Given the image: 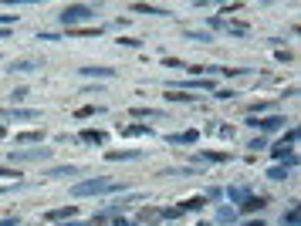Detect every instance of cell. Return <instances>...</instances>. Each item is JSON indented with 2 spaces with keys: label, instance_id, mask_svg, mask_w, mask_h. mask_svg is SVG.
<instances>
[{
  "label": "cell",
  "instance_id": "7402d4cb",
  "mask_svg": "<svg viewBox=\"0 0 301 226\" xmlns=\"http://www.w3.org/2000/svg\"><path fill=\"white\" fill-rule=\"evenodd\" d=\"M294 142H298V129H291V132H288L285 138H281V142H277V146H281V149H291Z\"/></svg>",
  "mask_w": 301,
  "mask_h": 226
},
{
  "label": "cell",
  "instance_id": "ffe728a7",
  "mask_svg": "<svg viewBox=\"0 0 301 226\" xmlns=\"http://www.w3.org/2000/svg\"><path fill=\"white\" fill-rule=\"evenodd\" d=\"M14 138L27 146V142H41V138H44V132H21V135H14Z\"/></svg>",
  "mask_w": 301,
  "mask_h": 226
},
{
  "label": "cell",
  "instance_id": "ba28073f",
  "mask_svg": "<svg viewBox=\"0 0 301 226\" xmlns=\"http://www.w3.org/2000/svg\"><path fill=\"white\" fill-rule=\"evenodd\" d=\"M119 135H129V138H136V135H153V129H149V125H119Z\"/></svg>",
  "mask_w": 301,
  "mask_h": 226
},
{
  "label": "cell",
  "instance_id": "74e56055",
  "mask_svg": "<svg viewBox=\"0 0 301 226\" xmlns=\"http://www.w3.org/2000/svg\"><path fill=\"white\" fill-rule=\"evenodd\" d=\"M200 226H206V223H200Z\"/></svg>",
  "mask_w": 301,
  "mask_h": 226
},
{
  "label": "cell",
  "instance_id": "8d00e7d4",
  "mask_svg": "<svg viewBox=\"0 0 301 226\" xmlns=\"http://www.w3.org/2000/svg\"><path fill=\"white\" fill-rule=\"evenodd\" d=\"M61 226H82V223H61Z\"/></svg>",
  "mask_w": 301,
  "mask_h": 226
},
{
  "label": "cell",
  "instance_id": "4316f807",
  "mask_svg": "<svg viewBox=\"0 0 301 226\" xmlns=\"http://www.w3.org/2000/svg\"><path fill=\"white\" fill-rule=\"evenodd\" d=\"M170 101H193V95H183V91H173V95H166Z\"/></svg>",
  "mask_w": 301,
  "mask_h": 226
},
{
  "label": "cell",
  "instance_id": "30bf717a",
  "mask_svg": "<svg viewBox=\"0 0 301 226\" xmlns=\"http://www.w3.org/2000/svg\"><path fill=\"white\" fill-rule=\"evenodd\" d=\"M74 213H78V206H61V210H48L44 219H71Z\"/></svg>",
  "mask_w": 301,
  "mask_h": 226
},
{
  "label": "cell",
  "instance_id": "cb8c5ba5",
  "mask_svg": "<svg viewBox=\"0 0 301 226\" xmlns=\"http://www.w3.org/2000/svg\"><path fill=\"white\" fill-rule=\"evenodd\" d=\"M159 213H163V216H170V219H179L186 210H183V206H166V210H159Z\"/></svg>",
  "mask_w": 301,
  "mask_h": 226
},
{
  "label": "cell",
  "instance_id": "1f68e13d",
  "mask_svg": "<svg viewBox=\"0 0 301 226\" xmlns=\"http://www.w3.org/2000/svg\"><path fill=\"white\" fill-rule=\"evenodd\" d=\"M14 189H21V182H14V186H0V196H7V193H14Z\"/></svg>",
  "mask_w": 301,
  "mask_h": 226
},
{
  "label": "cell",
  "instance_id": "d6986e66",
  "mask_svg": "<svg viewBox=\"0 0 301 226\" xmlns=\"http://www.w3.org/2000/svg\"><path fill=\"white\" fill-rule=\"evenodd\" d=\"M281 223H285V226H298L301 223V210H298V206H291V210L285 213V219H281Z\"/></svg>",
  "mask_w": 301,
  "mask_h": 226
},
{
  "label": "cell",
  "instance_id": "9a60e30c",
  "mask_svg": "<svg viewBox=\"0 0 301 226\" xmlns=\"http://www.w3.org/2000/svg\"><path fill=\"white\" fill-rule=\"evenodd\" d=\"M227 152H196V162H227Z\"/></svg>",
  "mask_w": 301,
  "mask_h": 226
},
{
  "label": "cell",
  "instance_id": "2e32d148",
  "mask_svg": "<svg viewBox=\"0 0 301 226\" xmlns=\"http://www.w3.org/2000/svg\"><path fill=\"white\" fill-rule=\"evenodd\" d=\"M71 37H98V34H102V27H71Z\"/></svg>",
  "mask_w": 301,
  "mask_h": 226
},
{
  "label": "cell",
  "instance_id": "e575fe53",
  "mask_svg": "<svg viewBox=\"0 0 301 226\" xmlns=\"http://www.w3.org/2000/svg\"><path fill=\"white\" fill-rule=\"evenodd\" d=\"M4 135H7V125H0V138H4Z\"/></svg>",
  "mask_w": 301,
  "mask_h": 226
},
{
  "label": "cell",
  "instance_id": "83f0119b",
  "mask_svg": "<svg viewBox=\"0 0 301 226\" xmlns=\"http://www.w3.org/2000/svg\"><path fill=\"white\" fill-rule=\"evenodd\" d=\"M27 98V88H17V91H10V101H24Z\"/></svg>",
  "mask_w": 301,
  "mask_h": 226
},
{
  "label": "cell",
  "instance_id": "7a4b0ae2",
  "mask_svg": "<svg viewBox=\"0 0 301 226\" xmlns=\"http://www.w3.org/2000/svg\"><path fill=\"white\" fill-rule=\"evenodd\" d=\"M88 17H95V7H91V4H68V7L61 10V24L71 31L78 20H88Z\"/></svg>",
  "mask_w": 301,
  "mask_h": 226
},
{
  "label": "cell",
  "instance_id": "7c38bea8",
  "mask_svg": "<svg viewBox=\"0 0 301 226\" xmlns=\"http://www.w3.org/2000/svg\"><path fill=\"white\" fill-rule=\"evenodd\" d=\"M132 10H136V14H156V17H170V10H166V7H153V4H132Z\"/></svg>",
  "mask_w": 301,
  "mask_h": 226
},
{
  "label": "cell",
  "instance_id": "484cf974",
  "mask_svg": "<svg viewBox=\"0 0 301 226\" xmlns=\"http://www.w3.org/2000/svg\"><path fill=\"white\" fill-rule=\"evenodd\" d=\"M268 101H254V105H247V112H251V115H257V112H268Z\"/></svg>",
  "mask_w": 301,
  "mask_h": 226
},
{
  "label": "cell",
  "instance_id": "3957f363",
  "mask_svg": "<svg viewBox=\"0 0 301 226\" xmlns=\"http://www.w3.org/2000/svg\"><path fill=\"white\" fill-rule=\"evenodd\" d=\"M247 125L257 132H277L285 129V115H268V118H247Z\"/></svg>",
  "mask_w": 301,
  "mask_h": 226
},
{
  "label": "cell",
  "instance_id": "e0dca14e",
  "mask_svg": "<svg viewBox=\"0 0 301 226\" xmlns=\"http://www.w3.org/2000/svg\"><path fill=\"white\" fill-rule=\"evenodd\" d=\"M78 172H82L78 166H68V169H48L44 176H48V179H61V176H78Z\"/></svg>",
  "mask_w": 301,
  "mask_h": 226
},
{
  "label": "cell",
  "instance_id": "277c9868",
  "mask_svg": "<svg viewBox=\"0 0 301 226\" xmlns=\"http://www.w3.org/2000/svg\"><path fill=\"white\" fill-rule=\"evenodd\" d=\"M37 159H51V149H27V152H10V162H37Z\"/></svg>",
  "mask_w": 301,
  "mask_h": 226
},
{
  "label": "cell",
  "instance_id": "d4e9b609",
  "mask_svg": "<svg viewBox=\"0 0 301 226\" xmlns=\"http://www.w3.org/2000/svg\"><path fill=\"white\" fill-rule=\"evenodd\" d=\"M34 61H14V65H10V71H34Z\"/></svg>",
  "mask_w": 301,
  "mask_h": 226
},
{
  "label": "cell",
  "instance_id": "52a82bcc",
  "mask_svg": "<svg viewBox=\"0 0 301 226\" xmlns=\"http://www.w3.org/2000/svg\"><path fill=\"white\" fill-rule=\"evenodd\" d=\"M294 166H298V155H291V159H288L285 166H274V169L268 172V179H288V172H291Z\"/></svg>",
  "mask_w": 301,
  "mask_h": 226
},
{
  "label": "cell",
  "instance_id": "836d02e7",
  "mask_svg": "<svg viewBox=\"0 0 301 226\" xmlns=\"http://www.w3.org/2000/svg\"><path fill=\"white\" fill-rule=\"evenodd\" d=\"M244 226H264V223H260V219H254V223H244Z\"/></svg>",
  "mask_w": 301,
  "mask_h": 226
},
{
  "label": "cell",
  "instance_id": "d590c367",
  "mask_svg": "<svg viewBox=\"0 0 301 226\" xmlns=\"http://www.w3.org/2000/svg\"><path fill=\"white\" fill-rule=\"evenodd\" d=\"M7 34H10V31H4V27H0V40H4V37H7Z\"/></svg>",
  "mask_w": 301,
  "mask_h": 226
},
{
  "label": "cell",
  "instance_id": "ac0fdd59",
  "mask_svg": "<svg viewBox=\"0 0 301 226\" xmlns=\"http://www.w3.org/2000/svg\"><path fill=\"white\" fill-rule=\"evenodd\" d=\"M132 115H136V118H163L159 108H132Z\"/></svg>",
  "mask_w": 301,
  "mask_h": 226
},
{
  "label": "cell",
  "instance_id": "5bb4252c",
  "mask_svg": "<svg viewBox=\"0 0 301 226\" xmlns=\"http://www.w3.org/2000/svg\"><path fill=\"white\" fill-rule=\"evenodd\" d=\"M108 162H122V159H142V152L139 149H132V152H105Z\"/></svg>",
  "mask_w": 301,
  "mask_h": 226
},
{
  "label": "cell",
  "instance_id": "8fae6325",
  "mask_svg": "<svg viewBox=\"0 0 301 226\" xmlns=\"http://www.w3.org/2000/svg\"><path fill=\"white\" fill-rule=\"evenodd\" d=\"M264 206H268V199H264V196H247V199L240 202V210H244V213H254V210H264Z\"/></svg>",
  "mask_w": 301,
  "mask_h": 226
},
{
  "label": "cell",
  "instance_id": "d6a6232c",
  "mask_svg": "<svg viewBox=\"0 0 301 226\" xmlns=\"http://www.w3.org/2000/svg\"><path fill=\"white\" fill-rule=\"evenodd\" d=\"M0 226H21V219H17V216L14 219H0Z\"/></svg>",
  "mask_w": 301,
  "mask_h": 226
},
{
  "label": "cell",
  "instance_id": "603a6c76",
  "mask_svg": "<svg viewBox=\"0 0 301 226\" xmlns=\"http://www.w3.org/2000/svg\"><path fill=\"white\" fill-rule=\"evenodd\" d=\"M82 74H102V78H112V68H82Z\"/></svg>",
  "mask_w": 301,
  "mask_h": 226
},
{
  "label": "cell",
  "instance_id": "f546056e",
  "mask_svg": "<svg viewBox=\"0 0 301 226\" xmlns=\"http://www.w3.org/2000/svg\"><path fill=\"white\" fill-rule=\"evenodd\" d=\"M186 37H193V40H203V44H206V40H213L210 34H196V31H186Z\"/></svg>",
  "mask_w": 301,
  "mask_h": 226
},
{
  "label": "cell",
  "instance_id": "44dd1931",
  "mask_svg": "<svg viewBox=\"0 0 301 226\" xmlns=\"http://www.w3.org/2000/svg\"><path fill=\"white\" fill-rule=\"evenodd\" d=\"M91 115H102V108H98V105H85V108L74 112V118H91Z\"/></svg>",
  "mask_w": 301,
  "mask_h": 226
},
{
  "label": "cell",
  "instance_id": "8992f818",
  "mask_svg": "<svg viewBox=\"0 0 301 226\" xmlns=\"http://www.w3.org/2000/svg\"><path fill=\"white\" fill-rule=\"evenodd\" d=\"M196 138H200V132L190 129V132H183V135H166V142H170V146H193Z\"/></svg>",
  "mask_w": 301,
  "mask_h": 226
},
{
  "label": "cell",
  "instance_id": "4dcf8cb0",
  "mask_svg": "<svg viewBox=\"0 0 301 226\" xmlns=\"http://www.w3.org/2000/svg\"><path fill=\"white\" fill-rule=\"evenodd\" d=\"M119 44H125V48H139L142 40H136V37H122V40H119Z\"/></svg>",
  "mask_w": 301,
  "mask_h": 226
},
{
  "label": "cell",
  "instance_id": "f1b7e54d",
  "mask_svg": "<svg viewBox=\"0 0 301 226\" xmlns=\"http://www.w3.org/2000/svg\"><path fill=\"white\" fill-rule=\"evenodd\" d=\"M17 176H21L17 169H0V179H14V182H17Z\"/></svg>",
  "mask_w": 301,
  "mask_h": 226
},
{
  "label": "cell",
  "instance_id": "6da1fadb",
  "mask_svg": "<svg viewBox=\"0 0 301 226\" xmlns=\"http://www.w3.org/2000/svg\"><path fill=\"white\" fill-rule=\"evenodd\" d=\"M115 189H122L115 179H88V182H78L71 189L74 199H82V196H95V193H115Z\"/></svg>",
  "mask_w": 301,
  "mask_h": 226
},
{
  "label": "cell",
  "instance_id": "9c48e42d",
  "mask_svg": "<svg viewBox=\"0 0 301 226\" xmlns=\"http://www.w3.org/2000/svg\"><path fill=\"white\" fill-rule=\"evenodd\" d=\"M78 138H82L85 146H102V142H105V132H98V129H85Z\"/></svg>",
  "mask_w": 301,
  "mask_h": 226
},
{
  "label": "cell",
  "instance_id": "4fadbf2b",
  "mask_svg": "<svg viewBox=\"0 0 301 226\" xmlns=\"http://www.w3.org/2000/svg\"><path fill=\"white\" fill-rule=\"evenodd\" d=\"M139 219H142V223H159V219H163V213L156 210V206H142V213H139Z\"/></svg>",
  "mask_w": 301,
  "mask_h": 226
},
{
  "label": "cell",
  "instance_id": "5b68a950",
  "mask_svg": "<svg viewBox=\"0 0 301 226\" xmlns=\"http://www.w3.org/2000/svg\"><path fill=\"white\" fill-rule=\"evenodd\" d=\"M4 118H21V121H34V118H41V112H34V108H4Z\"/></svg>",
  "mask_w": 301,
  "mask_h": 226
}]
</instances>
